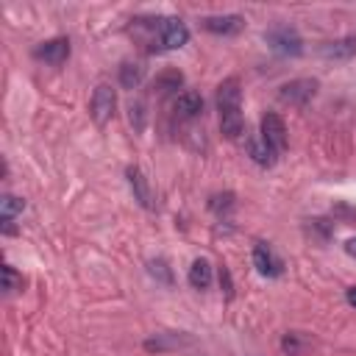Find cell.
<instances>
[{
  "label": "cell",
  "instance_id": "cell-1",
  "mask_svg": "<svg viewBox=\"0 0 356 356\" xmlns=\"http://www.w3.org/2000/svg\"><path fill=\"white\" fill-rule=\"evenodd\" d=\"M217 108H220V131L228 139L242 136L245 120H242V86L239 78H225L217 86Z\"/></svg>",
  "mask_w": 356,
  "mask_h": 356
},
{
  "label": "cell",
  "instance_id": "cell-2",
  "mask_svg": "<svg viewBox=\"0 0 356 356\" xmlns=\"http://www.w3.org/2000/svg\"><path fill=\"white\" fill-rule=\"evenodd\" d=\"M264 42L270 44V50H275V53H281V56H300V53H303V39H300V33H298L292 25H284V22L267 28V31H264Z\"/></svg>",
  "mask_w": 356,
  "mask_h": 356
},
{
  "label": "cell",
  "instance_id": "cell-3",
  "mask_svg": "<svg viewBox=\"0 0 356 356\" xmlns=\"http://www.w3.org/2000/svg\"><path fill=\"white\" fill-rule=\"evenodd\" d=\"M114 108H117L114 89L108 83H97L95 92H92V100H89V114H92L95 125H106L114 117Z\"/></svg>",
  "mask_w": 356,
  "mask_h": 356
},
{
  "label": "cell",
  "instance_id": "cell-4",
  "mask_svg": "<svg viewBox=\"0 0 356 356\" xmlns=\"http://www.w3.org/2000/svg\"><path fill=\"white\" fill-rule=\"evenodd\" d=\"M317 86H320L317 78H295L278 89V97L281 103H289V106H306L317 95Z\"/></svg>",
  "mask_w": 356,
  "mask_h": 356
},
{
  "label": "cell",
  "instance_id": "cell-5",
  "mask_svg": "<svg viewBox=\"0 0 356 356\" xmlns=\"http://www.w3.org/2000/svg\"><path fill=\"white\" fill-rule=\"evenodd\" d=\"M261 139H264V145L273 147L275 156L286 150V125L275 111H267L261 117Z\"/></svg>",
  "mask_w": 356,
  "mask_h": 356
},
{
  "label": "cell",
  "instance_id": "cell-6",
  "mask_svg": "<svg viewBox=\"0 0 356 356\" xmlns=\"http://www.w3.org/2000/svg\"><path fill=\"white\" fill-rule=\"evenodd\" d=\"M159 42H161V47H167V50L184 47V44L189 42V28H186L178 17H164L161 25H159Z\"/></svg>",
  "mask_w": 356,
  "mask_h": 356
},
{
  "label": "cell",
  "instance_id": "cell-7",
  "mask_svg": "<svg viewBox=\"0 0 356 356\" xmlns=\"http://www.w3.org/2000/svg\"><path fill=\"white\" fill-rule=\"evenodd\" d=\"M33 56H36L39 61L50 64V67H61V64L70 58V39H64V36L47 39V42H42V44L33 50Z\"/></svg>",
  "mask_w": 356,
  "mask_h": 356
},
{
  "label": "cell",
  "instance_id": "cell-8",
  "mask_svg": "<svg viewBox=\"0 0 356 356\" xmlns=\"http://www.w3.org/2000/svg\"><path fill=\"white\" fill-rule=\"evenodd\" d=\"M200 25L209 33H220V36H234L245 28V17L239 14H217V17H203Z\"/></svg>",
  "mask_w": 356,
  "mask_h": 356
},
{
  "label": "cell",
  "instance_id": "cell-9",
  "mask_svg": "<svg viewBox=\"0 0 356 356\" xmlns=\"http://www.w3.org/2000/svg\"><path fill=\"white\" fill-rule=\"evenodd\" d=\"M320 56L328 58V61H348V58H353L356 56V36H342V39L320 44Z\"/></svg>",
  "mask_w": 356,
  "mask_h": 356
},
{
  "label": "cell",
  "instance_id": "cell-10",
  "mask_svg": "<svg viewBox=\"0 0 356 356\" xmlns=\"http://www.w3.org/2000/svg\"><path fill=\"white\" fill-rule=\"evenodd\" d=\"M253 264H256V270L261 275H270V278L281 275V261L275 259V253L270 250L267 242H256V248H253Z\"/></svg>",
  "mask_w": 356,
  "mask_h": 356
},
{
  "label": "cell",
  "instance_id": "cell-11",
  "mask_svg": "<svg viewBox=\"0 0 356 356\" xmlns=\"http://www.w3.org/2000/svg\"><path fill=\"white\" fill-rule=\"evenodd\" d=\"M175 111L181 120H195L203 114V97L197 92H181L175 97Z\"/></svg>",
  "mask_w": 356,
  "mask_h": 356
},
{
  "label": "cell",
  "instance_id": "cell-12",
  "mask_svg": "<svg viewBox=\"0 0 356 356\" xmlns=\"http://www.w3.org/2000/svg\"><path fill=\"white\" fill-rule=\"evenodd\" d=\"M125 175H128V184H131L134 197L139 200V206L150 209V206H153V195H150V184H147V178L142 175V170H139V167H128Z\"/></svg>",
  "mask_w": 356,
  "mask_h": 356
},
{
  "label": "cell",
  "instance_id": "cell-13",
  "mask_svg": "<svg viewBox=\"0 0 356 356\" xmlns=\"http://www.w3.org/2000/svg\"><path fill=\"white\" fill-rule=\"evenodd\" d=\"M178 345H192V337H186L184 331H167V334H156L153 339L145 342L147 350H167V348H178Z\"/></svg>",
  "mask_w": 356,
  "mask_h": 356
},
{
  "label": "cell",
  "instance_id": "cell-14",
  "mask_svg": "<svg viewBox=\"0 0 356 356\" xmlns=\"http://www.w3.org/2000/svg\"><path fill=\"white\" fill-rule=\"evenodd\" d=\"M181 86H184V75H181L178 70H164V72H159V75H156V81H153V89H156L159 95L178 92Z\"/></svg>",
  "mask_w": 356,
  "mask_h": 356
},
{
  "label": "cell",
  "instance_id": "cell-15",
  "mask_svg": "<svg viewBox=\"0 0 356 356\" xmlns=\"http://www.w3.org/2000/svg\"><path fill=\"white\" fill-rule=\"evenodd\" d=\"M248 153H250V159H253L256 164H261V167H273V164H275V153H273L270 145H264L261 136L248 142Z\"/></svg>",
  "mask_w": 356,
  "mask_h": 356
},
{
  "label": "cell",
  "instance_id": "cell-16",
  "mask_svg": "<svg viewBox=\"0 0 356 356\" xmlns=\"http://www.w3.org/2000/svg\"><path fill=\"white\" fill-rule=\"evenodd\" d=\"M189 284L195 289H206L211 284V264L206 259H195L189 267Z\"/></svg>",
  "mask_w": 356,
  "mask_h": 356
},
{
  "label": "cell",
  "instance_id": "cell-17",
  "mask_svg": "<svg viewBox=\"0 0 356 356\" xmlns=\"http://www.w3.org/2000/svg\"><path fill=\"white\" fill-rule=\"evenodd\" d=\"M142 78H145V67H142L139 61H125V64L120 67V83H122L125 89H136V86L142 83Z\"/></svg>",
  "mask_w": 356,
  "mask_h": 356
},
{
  "label": "cell",
  "instance_id": "cell-18",
  "mask_svg": "<svg viewBox=\"0 0 356 356\" xmlns=\"http://www.w3.org/2000/svg\"><path fill=\"white\" fill-rule=\"evenodd\" d=\"M22 209H25L22 197H17V195H3L0 197V217L3 220H14L17 214H22Z\"/></svg>",
  "mask_w": 356,
  "mask_h": 356
},
{
  "label": "cell",
  "instance_id": "cell-19",
  "mask_svg": "<svg viewBox=\"0 0 356 356\" xmlns=\"http://www.w3.org/2000/svg\"><path fill=\"white\" fill-rule=\"evenodd\" d=\"M147 267H150V275H153V278H159V281H161V284H167V286L172 284V270L167 267V261H164V259H156V261H150Z\"/></svg>",
  "mask_w": 356,
  "mask_h": 356
},
{
  "label": "cell",
  "instance_id": "cell-20",
  "mask_svg": "<svg viewBox=\"0 0 356 356\" xmlns=\"http://www.w3.org/2000/svg\"><path fill=\"white\" fill-rule=\"evenodd\" d=\"M19 286H22V278L17 275V270L11 264H3V289H6V295L17 292Z\"/></svg>",
  "mask_w": 356,
  "mask_h": 356
},
{
  "label": "cell",
  "instance_id": "cell-21",
  "mask_svg": "<svg viewBox=\"0 0 356 356\" xmlns=\"http://www.w3.org/2000/svg\"><path fill=\"white\" fill-rule=\"evenodd\" d=\"M131 122H134L136 131L145 128V106L142 103H131Z\"/></svg>",
  "mask_w": 356,
  "mask_h": 356
},
{
  "label": "cell",
  "instance_id": "cell-22",
  "mask_svg": "<svg viewBox=\"0 0 356 356\" xmlns=\"http://www.w3.org/2000/svg\"><path fill=\"white\" fill-rule=\"evenodd\" d=\"M220 286H222V289H225V295L231 298V292H234V284H231V273H228V267H225V264L220 267Z\"/></svg>",
  "mask_w": 356,
  "mask_h": 356
},
{
  "label": "cell",
  "instance_id": "cell-23",
  "mask_svg": "<svg viewBox=\"0 0 356 356\" xmlns=\"http://www.w3.org/2000/svg\"><path fill=\"white\" fill-rule=\"evenodd\" d=\"M345 253H348V256H353V259H356V236H353V239H348V242H345Z\"/></svg>",
  "mask_w": 356,
  "mask_h": 356
},
{
  "label": "cell",
  "instance_id": "cell-24",
  "mask_svg": "<svg viewBox=\"0 0 356 356\" xmlns=\"http://www.w3.org/2000/svg\"><path fill=\"white\" fill-rule=\"evenodd\" d=\"M348 303H350V306H356V286H350V289H348Z\"/></svg>",
  "mask_w": 356,
  "mask_h": 356
}]
</instances>
